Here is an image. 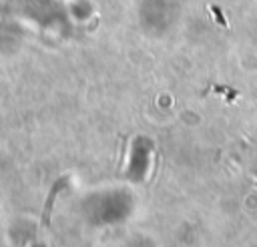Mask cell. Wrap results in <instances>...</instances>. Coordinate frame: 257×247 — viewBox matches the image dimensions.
<instances>
[{"mask_svg":"<svg viewBox=\"0 0 257 247\" xmlns=\"http://www.w3.org/2000/svg\"><path fill=\"white\" fill-rule=\"evenodd\" d=\"M30 247H46L44 243H34V245H30Z\"/></svg>","mask_w":257,"mask_h":247,"instance_id":"1","label":"cell"}]
</instances>
